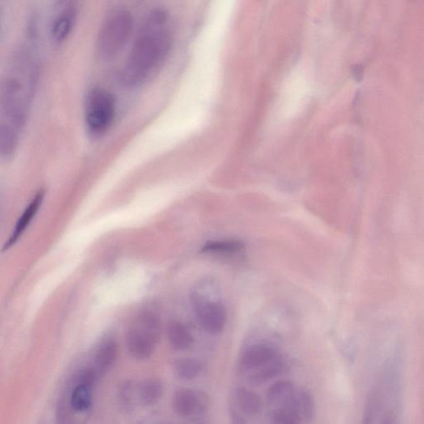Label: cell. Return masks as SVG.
I'll return each instance as SVG.
<instances>
[{
	"mask_svg": "<svg viewBox=\"0 0 424 424\" xmlns=\"http://www.w3.org/2000/svg\"><path fill=\"white\" fill-rule=\"evenodd\" d=\"M36 73L35 58L22 46L14 54L1 86L0 154L3 159H10L18 148L31 107Z\"/></svg>",
	"mask_w": 424,
	"mask_h": 424,
	"instance_id": "6da1fadb",
	"label": "cell"
},
{
	"mask_svg": "<svg viewBox=\"0 0 424 424\" xmlns=\"http://www.w3.org/2000/svg\"><path fill=\"white\" fill-rule=\"evenodd\" d=\"M169 15L164 8L152 10L139 28L121 71L122 82L130 87L142 86L157 74L172 48Z\"/></svg>",
	"mask_w": 424,
	"mask_h": 424,
	"instance_id": "7a4b0ae2",
	"label": "cell"
},
{
	"mask_svg": "<svg viewBox=\"0 0 424 424\" xmlns=\"http://www.w3.org/2000/svg\"><path fill=\"white\" fill-rule=\"evenodd\" d=\"M98 376L92 366L75 373L67 385L64 397L59 403L57 424H80V415L88 413L91 409L93 390Z\"/></svg>",
	"mask_w": 424,
	"mask_h": 424,
	"instance_id": "3957f363",
	"label": "cell"
},
{
	"mask_svg": "<svg viewBox=\"0 0 424 424\" xmlns=\"http://www.w3.org/2000/svg\"><path fill=\"white\" fill-rule=\"evenodd\" d=\"M134 28V17L125 8H112L100 25L96 42L97 56L112 60L124 49Z\"/></svg>",
	"mask_w": 424,
	"mask_h": 424,
	"instance_id": "277c9868",
	"label": "cell"
},
{
	"mask_svg": "<svg viewBox=\"0 0 424 424\" xmlns=\"http://www.w3.org/2000/svg\"><path fill=\"white\" fill-rule=\"evenodd\" d=\"M117 103L112 92L103 87L91 88L84 103V121L93 137L108 132L116 120Z\"/></svg>",
	"mask_w": 424,
	"mask_h": 424,
	"instance_id": "5b68a950",
	"label": "cell"
},
{
	"mask_svg": "<svg viewBox=\"0 0 424 424\" xmlns=\"http://www.w3.org/2000/svg\"><path fill=\"white\" fill-rule=\"evenodd\" d=\"M160 321L155 313H141L134 324L127 330L125 344L134 359L144 360L154 354L159 342Z\"/></svg>",
	"mask_w": 424,
	"mask_h": 424,
	"instance_id": "8992f818",
	"label": "cell"
},
{
	"mask_svg": "<svg viewBox=\"0 0 424 424\" xmlns=\"http://www.w3.org/2000/svg\"><path fill=\"white\" fill-rule=\"evenodd\" d=\"M195 315L199 325L212 335L222 332L227 322V312L222 304L201 298L193 300Z\"/></svg>",
	"mask_w": 424,
	"mask_h": 424,
	"instance_id": "52a82bcc",
	"label": "cell"
},
{
	"mask_svg": "<svg viewBox=\"0 0 424 424\" xmlns=\"http://www.w3.org/2000/svg\"><path fill=\"white\" fill-rule=\"evenodd\" d=\"M78 17L76 4L71 1L58 3L50 24V36L57 44L69 39L75 27Z\"/></svg>",
	"mask_w": 424,
	"mask_h": 424,
	"instance_id": "ba28073f",
	"label": "cell"
},
{
	"mask_svg": "<svg viewBox=\"0 0 424 424\" xmlns=\"http://www.w3.org/2000/svg\"><path fill=\"white\" fill-rule=\"evenodd\" d=\"M118 345L112 338L105 339L96 349L92 367L100 375H103L116 362Z\"/></svg>",
	"mask_w": 424,
	"mask_h": 424,
	"instance_id": "9c48e42d",
	"label": "cell"
},
{
	"mask_svg": "<svg viewBox=\"0 0 424 424\" xmlns=\"http://www.w3.org/2000/svg\"><path fill=\"white\" fill-rule=\"evenodd\" d=\"M276 351L267 345H254L245 351L241 359V366L245 369L260 368L276 359Z\"/></svg>",
	"mask_w": 424,
	"mask_h": 424,
	"instance_id": "30bf717a",
	"label": "cell"
},
{
	"mask_svg": "<svg viewBox=\"0 0 424 424\" xmlns=\"http://www.w3.org/2000/svg\"><path fill=\"white\" fill-rule=\"evenodd\" d=\"M172 406L178 416L189 417L196 412L198 408V398L193 390L182 389L177 390L173 396Z\"/></svg>",
	"mask_w": 424,
	"mask_h": 424,
	"instance_id": "8fae6325",
	"label": "cell"
},
{
	"mask_svg": "<svg viewBox=\"0 0 424 424\" xmlns=\"http://www.w3.org/2000/svg\"><path fill=\"white\" fill-rule=\"evenodd\" d=\"M44 197V191H39V192H38L36 195L35 197L33 199L30 204H29L27 209H25L22 216H21V218L19 220V222H17L15 231L12 232L10 240L7 241L6 247H4V249L10 248L11 245H14L17 240L19 238V236L23 234L25 229L28 227L29 223L31 222L32 219L35 218L38 209H39V206L42 204Z\"/></svg>",
	"mask_w": 424,
	"mask_h": 424,
	"instance_id": "7c38bea8",
	"label": "cell"
},
{
	"mask_svg": "<svg viewBox=\"0 0 424 424\" xmlns=\"http://www.w3.org/2000/svg\"><path fill=\"white\" fill-rule=\"evenodd\" d=\"M139 401L144 406L154 405L164 394V385L157 378L143 380L137 389Z\"/></svg>",
	"mask_w": 424,
	"mask_h": 424,
	"instance_id": "4fadbf2b",
	"label": "cell"
},
{
	"mask_svg": "<svg viewBox=\"0 0 424 424\" xmlns=\"http://www.w3.org/2000/svg\"><path fill=\"white\" fill-rule=\"evenodd\" d=\"M300 403L291 396L284 400L283 408L276 409L271 417L272 424H300Z\"/></svg>",
	"mask_w": 424,
	"mask_h": 424,
	"instance_id": "5bb4252c",
	"label": "cell"
},
{
	"mask_svg": "<svg viewBox=\"0 0 424 424\" xmlns=\"http://www.w3.org/2000/svg\"><path fill=\"white\" fill-rule=\"evenodd\" d=\"M168 337L173 349L184 351L188 349L193 343V337L188 328L179 321H172L168 325Z\"/></svg>",
	"mask_w": 424,
	"mask_h": 424,
	"instance_id": "9a60e30c",
	"label": "cell"
},
{
	"mask_svg": "<svg viewBox=\"0 0 424 424\" xmlns=\"http://www.w3.org/2000/svg\"><path fill=\"white\" fill-rule=\"evenodd\" d=\"M236 400L241 411L249 416H254L260 412V398L251 390L239 388L236 390Z\"/></svg>",
	"mask_w": 424,
	"mask_h": 424,
	"instance_id": "2e32d148",
	"label": "cell"
},
{
	"mask_svg": "<svg viewBox=\"0 0 424 424\" xmlns=\"http://www.w3.org/2000/svg\"><path fill=\"white\" fill-rule=\"evenodd\" d=\"M260 368V370L254 373L249 377V382L254 385L265 384L275 378V377L282 374L284 369H285V364H284L282 360L275 359L272 362L267 364Z\"/></svg>",
	"mask_w": 424,
	"mask_h": 424,
	"instance_id": "e0dca14e",
	"label": "cell"
},
{
	"mask_svg": "<svg viewBox=\"0 0 424 424\" xmlns=\"http://www.w3.org/2000/svg\"><path fill=\"white\" fill-rule=\"evenodd\" d=\"M173 372L177 378L182 380H193L201 374L202 366L198 360L185 358L176 360L173 366Z\"/></svg>",
	"mask_w": 424,
	"mask_h": 424,
	"instance_id": "ac0fdd59",
	"label": "cell"
},
{
	"mask_svg": "<svg viewBox=\"0 0 424 424\" xmlns=\"http://www.w3.org/2000/svg\"><path fill=\"white\" fill-rule=\"evenodd\" d=\"M244 248V244L237 240L209 241L202 248L203 253L236 254Z\"/></svg>",
	"mask_w": 424,
	"mask_h": 424,
	"instance_id": "d6986e66",
	"label": "cell"
},
{
	"mask_svg": "<svg viewBox=\"0 0 424 424\" xmlns=\"http://www.w3.org/2000/svg\"><path fill=\"white\" fill-rule=\"evenodd\" d=\"M292 390H294V384L291 381H278L267 390V400L272 404V403L281 400L283 398L285 400L286 398L291 396Z\"/></svg>",
	"mask_w": 424,
	"mask_h": 424,
	"instance_id": "ffe728a7",
	"label": "cell"
},
{
	"mask_svg": "<svg viewBox=\"0 0 424 424\" xmlns=\"http://www.w3.org/2000/svg\"><path fill=\"white\" fill-rule=\"evenodd\" d=\"M135 387L134 382L130 380L125 381L121 385L120 390H118V401L123 409L125 410H131L134 407V391Z\"/></svg>",
	"mask_w": 424,
	"mask_h": 424,
	"instance_id": "44dd1931",
	"label": "cell"
},
{
	"mask_svg": "<svg viewBox=\"0 0 424 424\" xmlns=\"http://www.w3.org/2000/svg\"><path fill=\"white\" fill-rule=\"evenodd\" d=\"M299 403L301 411H302L303 416L307 421H311L315 415V405L313 401L311 394L303 390L301 391L299 396Z\"/></svg>",
	"mask_w": 424,
	"mask_h": 424,
	"instance_id": "7402d4cb",
	"label": "cell"
},
{
	"mask_svg": "<svg viewBox=\"0 0 424 424\" xmlns=\"http://www.w3.org/2000/svg\"><path fill=\"white\" fill-rule=\"evenodd\" d=\"M231 424H247L244 418L234 410L231 412Z\"/></svg>",
	"mask_w": 424,
	"mask_h": 424,
	"instance_id": "603a6c76",
	"label": "cell"
},
{
	"mask_svg": "<svg viewBox=\"0 0 424 424\" xmlns=\"http://www.w3.org/2000/svg\"><path fill=\"white\" fill-rule=\"evenodd\" d=\"M381 424H394V418L390 416V415H388V416L384 418V421L382 423H381Z\"/></svg>",
	"mask_w": 424,
	"mask_h": 424,
	"instance_id": "cb8c5ba5",
	"label": "cell"
}]
</instances>
